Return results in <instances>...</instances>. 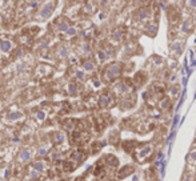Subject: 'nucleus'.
<instances>
[{
    "instance_id": "f257e3e1",
    "label": "nucleus",
    "mask_w": 196,
    "mask_h": 181,
    "mask_svg": "<svg viewBox=\"0 0 196 181\" xmlns=\"http://www.w3.org/2000/svg\"><path fill=\"white\" fill-rule=\"evenodd\" d=\"M121 71H123V67H121L120 63H112V64H109L108 67L104 69L103 80H106V81H112V80L118 79V77L120 76Z\"/></svg>"
},
{
    "instance_id": "f03ea898",
    "label": "nucleus",
    "mask_w": 196,
    "mask_h": 181,
    "mask_svg": "<svg viewBox=\"0 0 196 181\" xmlns=\"http://www.w3.org/2000/svg\"><path fill=\"white\" fill-rule=\"evenodd\" d=\"M152 151H153V146L152 144H146V145H141L139 146L138 152H135V159L138 160L139 163H144L151 157L152 154Z\"/></svg>"
},
{
    "instance_id": "7ed1b4c3",
    "label": "nucleus",
    "mask_w": 196,
    "mask_h": 181,
    "mask_svg": "<svg viewBox=\"0 0 196 181\" xmlns=\"http://www.w3.org/2000/svg\"><path fill=\"white\" fill-rule=\"evenodd\" d=\"M53 5H55V3H48L47 5H44L43 8H41L40 13H39V19H47L51 16V13H52L53 11Z\"/></svg>"
},
{
    "instance_id": "20e7f679",
    "label": "nucleus",
    "mask_w": 196,
    "mask_h": 181,
    "mask_svg": "<svg viewBox=\"0 0 196 181\" xmlns=\"http://www.w3.org/2000/svg\"><path fill=\"white\" fill-rule=\"evenodd\" d=\"M171 51L175 56H179L181 52H183V41L180 40H175L174 43L171 44Z\"/></svg>"
},
{
    "instance_id": "39448f33",
    "label": "nucleus",
    "mask_w": 196,
    "mask_h": 181,
    "mask_svg": "<svg viewBox=\"0 0 196 181\" xmlns=\"http://www.w3.org/2000/svg\"><path fill=\"white\" fill-rule=\"evenodd\" d=\"M136 18L140 20V21H147V20L151 18V15H149V11L147 10V8H140V10L138 11V13H136Z\"/></svg>"
},
{
    "instance_id": "423d86ee",
    "label": "nucleus",
    "mask_w": 196,
    "mask_h": 181,
    "mask_svg": "<svg viewBox=\"0 0 196 181\" xmlns=\"http://www.w3.org/2000/svg\"><path fill=\"white\" fill-rule=\"evenodd\" d=\"M111 101H112V96H111V93H104L100 96V100H99V103H100L101 107H108L111 104Z\"/></svg>"
},
{
    "instance_id": "0eeeda50",
    "label": "nucleus",
    "mask_w": 196,
    "mask_h": 181,
    "mask_svg": "<svg viewBox=\"0 0 196 181\" xmlns=\"http://www.w3.org/2000/svg\"><path fill=\"white\" fill-rule=\"evenodd\" d=\"M132 172H133V168H132V166L127 165V166H124V168L120 169V172H119V177H120V179H126V177L129 176Z\"/></svg>"
},
{
    "instance_id": "6e6552de",
    "label": "nucleus",
    "mask_w": 196,
    "mask_h": 181,
    "mask_svg": "<svg viewBox=\"0 0 196 181\" xmlns=\"http://www.w3.org/2000/svg\"><path fill=\"white\" fill-rule=\"evenodd\" d=\"M146 73H141V72H138L136 73V76L133 77V81H136V84L138 85H143L144 81H146Z\"/></svg>"
},
{
    "instance_id": "1a4fd4ad",
    "label": "nucleus",
    "mask_w": 196,
    "mask_h": 181,
    "mask_svg": "<svg viewBox=\"0 0 196 181\" xmlns=\"http://www.w3.org/2000/svg\"><path fill=\"white\" fill-rule=\"evenodd\" d=\"M112 37L115 40H121L124 37V30L123 28H116L115 32L112 33Z\"/></svg>"
},
{
    "instance_id": "9d476101",
    "label": "nucleus",
    "mask_w": 196,
    "mask_h": 181,
    "mask_svg": "<svg viewBox=\"0 0 196 181\" xmlns=\"http://www.w3.org/2000/svg\"><path fill=\"white\" fill-rule=\"evenodd\" d=\"M106 161H107V164H108L109 166H116L118 165V159H116L113 154H107V157H106Z\"/></svg>"
},
{
    "instance_id": "9b49d317",
    "label": "nucleus",
    "mask_w": 196,
    "mask_h": 181,
    "mask_svg": "<svg viewBox=\"0 0 196 181\" xmlns=\"http://www.w3.org/2000/svg\"><path fill=\"white\" fill-rule=\"evenodd\" d=\"M0 49L4 51V52H8V51L11 49V41H8V40H3V41L0 43Z\"/></svg>"
},
{
    "instance_id": "f8f14e48",
    "label": "nucleus",
    "mask_w": 196,
    "mask_h": 181,
    "mask_svg": "<svg viewBox=\"0 0 196 181\" xmlns=\"http://www.w3.org/2000/svg\"><path fill=\"white\" fill-rule=\"evenodd\" d=\"M83 68L86 71H93L95 69V64H93L92 60H86V61L83 63Z\"/></svg>"
},
{
    "instance_id": "ddd939ff",
    "label": "nucleus",
    "mask_w": 196,
    "mask_h": 181,
    "mask_svg": "<svg viewBox=\"0 0 196 181\" xmlns=\"http://www.w3.org/2000/svg\"><path fill=\"white\" fill-rule=\"evenodd\" d=\"M151 61H152V64L155 65V67H161V65L164 64V60L161 59V57H159V56H153L151 59Z\"/></svg>"
},
{
    "instance_id": "4468645a",
    "label": "nucleus",
    "mask_w": 196,
    "mask_h": 181,
    "mask_svg": "<svg viewBox=\"0 0 196 181\" xmlns=\"http://www.w3.org/2000/svg\"><path fill=\"white\" fill-rule=\"evenodd\" d=\"M148 30H147V35L148 36H155L156 35V31H158V25L156 24H152V25H148Z\"/></svg>"
},
{
    "instance_id": "2eb2a0df",
    "label": "nucleus",
    "mask_w": 196,
    "mask_h": 181,
    "mask_svg": "<svg viewBox=\"0 0 196 181\" xmlns=\"http://www.w3.org/2000/svg\"><path fill=\"white\" fill-rule=\"evenodd\" d=\"M96 59H98L99 61H104V60L107 59V53H106V51L99 49L98 52H96Z\"/></svg>"
},
{
    "instance_id": "dca6fc26",
    "label": "nucleus",
    "mask_w": 196,
    "mask_h": 181,
    "mask_svg": "<svg viewBox=\"0 0 196 181\" xmlns=\"http://www.w3.org/2000/svg\"><path fill=\"white\" fill-rule=\"evenodd\" d=\"M183 31L184 33H188V32H191L192 31V23L191 21H184V24H183Z\"/></svg>"
},
{
    "instance_id": "f3484780",
    "label": "nucleus",
    "mask_w": 196,
    "mask_h": 181,
    "mask_svg": "<svg viewBox=\"0 0 196 181\" xmlns=\"http://www.w3.org/2000/svg\"><path fill=\"white\" fill-rule=\"evenodd\" d=\"M160 103H161V104H160V108L163 109V111H167V109L171 107V103H169L168 99H163Z\"/></svg>"
},
{
    "instance_id": "a211bd4d",
    "label": "nucleus",
    "mask_w": 196,
    "mask_h": 181,
    "mask_svg": "<svg viewBox=\"0 0 196 181\" xmlns=\"http://www.w3.org/2000/svg\"><path fill=\"white\" fill-rule=\"evenodd\" d=\"M30 157H31V154H30V152H28V151H23L21 153H20V159L23 160V161H27V160H30Z\"/></svg>"
},
{
    "instance_id": "6ab92c4d",
    "label": "nucleus",
    "mask_w": 196,
    "mask_h": 181,
    "mask_svg": "<svg viewBox=\"0 0 196 181\" xmlns=\"http://www.w3.org/2000/svg\"><path fill=\"white\" fill-rule=\"evenodd\" d=\"M188 163L196 164V151H194V152H191V153H189V157H188Z\"/></svg>"
},
{
    "instance_id": "aec40b11",
    "label": "nucleus",
    "mask_w": 196,
    "mask_h": 181,
    "mask_svg": "<svg viewBox=\"0 0 196 181\" xmlns=\"http://www.w3.org/2000/svg\"><path fill=\"white\" fill-rule=\"evenodd\" d=\"M68 92H70V93H76V92H78V87H76V84H70L68 85Z\"/></svg>"
},
{
    "instance_id": "412c9836",
    "label": "nucleus",
    "mask_w": 196,
    "mask_h": 181,
    "mask_svg": "<svg viewBox=\"0 0 196 181\" xmlns=\"http://www.w3.org/2000/svg\"><path fill=\"white\" fill-rule=\"evenodd\" d=\"M20 117H21V113H13V115H10L8 119H10L11 121H13V120H18V119H20Z\"/></svg>"
},
{
    "instance_id": "4be33fe9",
    "label": "nucleus",
    "mask_w": 196,
    "mask_h": 181,
    "mask_svg": "<svg viewBox=\"0 0 196 181\" xmlns=\"http://www.w3.org/2000/svg\"><path fill=\"white\" fill-rule=\"evenodd\" d=\"M33 166H35V169H36V171H43V169H44V164L43 163H35V165H33Z\"/></svg>"
},
{
    "instance_id": "5701e85b",
    "label": "nucleus",
    "mask_w": 196,
    "mask_h": 181,
    "mask_svg": "<svg viewBox=\"0 0 196 181\" xmlns=\"http://www.w3.org/2000/svg\"><path fill=\"white\" fill-rule=\"evenodd\" d=\"M171 93H172V96H178V95H179V87H175V88H172V89H171Z\"/></svg>"
},
{
    "instance_id": "b1692460",
    "label": "nucleus",
    "mask_w": 196,
    "mask_h": 181,
    "mask_svg": "<svg viewBox=\"0 0 196 181\" xmlns=\"http://www.w3.org/2000/svg\"><path fill=\"white\" fill-rule=\"evenodd\" d=\"M76 76H78V79H83L84 72H83V71H76Z\"/></svg>"
},
{
    "instance_id": "393cba45",
    "label": "nucleus",
    "mask_w": 196,
    "mask_h": 181,
    "mask_svg": "<svg viewBox=\"0 0 196 181\" xmlns=\"http://www.w3.org/2000/svg\"><path fill=\"white\" fill-rule=\"evenodd\" d=\"M187 5H189V8H196V1H187Z\"/></svg>"
},
{
    "instance_id": "a878e982",
    "label": "nucleus",
    "mask_w": 196,
    "mask_h": 181,
    "mask_svg": "<svg viewBox=\"0 0 196 181\" xmlns=\"http://www.w3.org/2000/svg\"><path fill=\"white\" fill-rule=\"evenodd\" d=\"M67 32H68V35H75V33H76V30H75V28H72V27H71L70 30L67 31Z\"/></svg>"
},
{
    "instance_id": "bb28decb",
    "label": "nucleus",
    "mask_w": 196,
    "mask_h": 181,
    "mask_svg": "<svg viewBox=\"0 0 196 181\" xmlns=\"http://www.w3.org/2000/svg\"><path fill=\"white\" fill-rule=\"evenodd\" d=\"M44 117H45L44 112H39V115H38V119H39V120H44Z\"/></svg>"
},
{
    "instance_id": "cd10ccee",
    "label": "nucleus",
    "mask_w": 196,
    "mask_h": 181,
    "mask_svg": "<svg viewBox=\"0 0 196 181\" xmlns=\"http://www.w3.org/2000/svg\"><path fill=\"white\" fill-rule=\"evenodd\" d=\"M39 154H45V149H40V151H39Z\"/></svg>"
},
{
    "instance_id": "c85d7f7f",
    "label": "nucleus",
    "mask_w": 196,
    "mask_h": 181,
    "mask_svg": "<svg viewBox=\"0 0 196 181\" xmlns=\"http://www.w3.org/2000/svg\"><path fill=\"white\" fill-rule=\"evenodd\" d=\"M194 24H196V12L194 13Z\"/></svg>"
}]
</instances>
